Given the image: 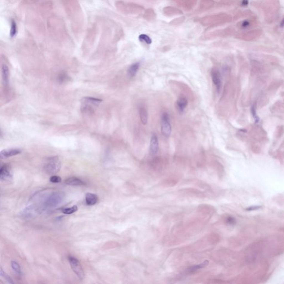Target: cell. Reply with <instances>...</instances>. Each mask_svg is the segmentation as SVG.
I'll return each mask as SVG.
<instances>
[{"mask_svg": "<svg viewBox=\"0 0 284 284\" xmlns=\"http://www.w3.org/2000/svg\"><path fill=\"white\" fill-rule=\"evenodd\" d=\"M65 198V194L61 191H55L48 196L43 203V209H50L59 206Z\"/></svg>", "mask_w": 284, "mask_h": 284, "instance_id": "1", "label": "cell"}, {"mask_svg": "<svg viewBox=\"0 0 284 284\" xmlns=\"http://www.w3.org/2000/svg\"><path fill=\"white\" fill-rule=\"evenodd\" d=\"M61 168V162L57 156L48 158L44 164V169L46 173L53 174L58 173Z\"/></svg>", "mask_w": 284, "mask_h": 284, "instance_id": "2", "label": "cell"}, {"mask_svg": "<svg viewBox=\"0 0 284 284\" xmlns=\"http://www.w3.org/2000/svg\"><path fill=\"white\" fill-rule=\"evenodd\" d=\"M68 260L70 264V268L78 279L80 280H83L85 278V273L82 265L78 259L74 257L69 256L68 257Z\"/></svg>", "mask_w": 284, "mask_h": 284, "instance_id": "3", "label": "cell"}, {"mask_svg": "<svg viewBox=\"0 0 284 284\" xmlns=\"http://www.w3.org/2000/svg\"><path fill=\"white\" fill-rule=\"evenodd\" d=\"M41 209L36 205H32L26 207L21 213V216L24 219L36 217L41 213Z\"/></svg>", "mask_w": 284, "mask_h": 284, "instance_id": "4", "label": "cell"}, {"mask_svg": "<svg viewBox=\"0 0 284 284\" xmlns=\"http://www.w3.org/2000/svg\"><path fill=\"white\" fill-rule=\"evenodd\" d=\"M161 131L164 136H169L171 132V127L169 117L167 113H164L161 119Z\"/></svg>", "mask_w": 284, "mask_h": 284, "instance_id": "5", "label": "cell"}, {"mask_svg": "<svg viewBox=\"0 0 284 284\" xmlns=\"http://www.w3.org/2000/svg\"><path fill=\"white\" fill-rule=\"evenodd\" d=\"M11 168L7 164L2 165L0 169V179L1 181L9 182L12 179Z\"/></svg>", "mask_w": 284, "mask_h": 284, "instance_id": "6", "label": "cell"}, {"mask_svg": "<svg viewBox=\"0 0 284 284\" xmlns=\"http://www.w3.org/2000/svg\"><path fill=\"white\" fill-rule=\"evenodd\" d=\"M102 101L100 99H97L92 98H85L82 102V109L85 111H88L89 110L93 109L94 108L97 106L99 102Z\"/></svg>", "mask_w": 284, "mask_h": 284, "instance_id": "7", "label": "cell"}, {"mask_svg": "<svg viewBox=\"0 0 284 284\" xmlns=\"http://www.w3.org/2000/svg\"><path fill=\"white\" fill-rule=\"evenodd\" d=\"M211 77L216 89L219 92L222 86V77L219 70L217 68L213 69L211 71Z\"/></svg>", "mask_w": 284, "mask_h": 284, "instance_id": "8", "label": "cell"}, {"mask_svg": "<svg viewBox=\"0 0 284 284\" xmlns=\"http://www.w3.org/2000/svg\"><path fill=\"white\" fill-rule=\"evenodd\" d=\"M21 150L18 148H12L8 149H4L0 153V156L1 159H6L11 157L13 156L18 155L21 153Z\"/></svg>", "mask_w": 284, "mask_h": 284, "instance_id": "9", "label": "cell"}, {"mask_svg": "<svg viewBox=\"0 0 284 284\" xmlns=\"http://www.w3.org/2000/svg\"><path fill=\"white\" fill-rule=\"evenodd\" d=\"M159 150V142L157 136L155 134L153 135L150 142L149 151L152 156H154L158 152Z\"/></svg>", "mask_w": 284, "mask_h": 284, "instance_id": "10", "label": "cell"}, {"mask_svg": "<svg viewBox=\"0 0 284 284\" xmlns=\"http://www.w3.org/2000/svg\"><path fill=\"white\" fill-rule=\"evenodd\" d=\"M65 183L71 186H83L85 185L86 183L81 179L77 177H70L65 180Z\"/></svg>", "mask_w": 284, "mask_h": 284, "instance_id": "11", "label": "cell"}, {"mask_svg": "<svg viewBox=\"0 0 284 284\" xmlns=\"http://www.w3.org/2000/svg\"><path fill=\"white\" fill-rule=\"evenodd\" d=\"M98 201L97 195L93 193H87L86 194V202L87 205L92 206L97 204Z\"/></svg>", "mask_w": 284, "mask_h": 284, "instance_id": "12", "label": "cell"}, {"mask_svg": "<svg viewBox=\"0 0 284 284\" xmlns=\"http://www.w3.org/2000/svg\"><path fill=\"white\" fill-rule=\"evenodd\" d=\"M188 104V99L184 97H180L179 98V99L177 100L176 102V105L179 109L180 111L183 112L184 110V109L186 108V107Z\"/></svg>", "mask_w": 284, "mask_h": 284, "instance_id": "13", "label": "cell"}, {"mask_svg": "<svg viewBox=\"0 0 284 284\" xmlns=\"http://www.w3.org/2000/svg\"><path fill=\"white\" fill-rule=\"evenodd\" d=\"M139 67H140V63L139 62L133 63L129 67L128 70V74L129 76V77H134L136 75L137 72L139 70Z\"/></svg>", "mask_w": 284, "mask_h": 284, "instance_id": "14", "label": "cell"}, {"mask_svg": "<svg viewBox=\"0 0 284 284\" xmlns=\"http://www.w3.org/2000/svg\"><path fill=\"white\" fill-rule=\"evenodd\" d=\"M139 116H140V120L142 123L143 125H146L148 122V112L147 109L144 107L140 108L139 110Z\"/></svg>", "mask_w": 284, "mask_h": 284, "instance_id": "15", "label": "cell"}, {"mask_svg": "<svg viewBox=\"0 0 284 284\" xmlns=\"http://www.w3.org/2000/svg\"><path fill=\"white\" fill-rule=\"evenodd\" d=\"M208 264H209V261H204L202 263L200 264L191 266V268H189L187 270V272H188V273H192V272H195V271H196L197 270H199V269H200V268H203L205 267V266H206L208 265Z\"/></svg>", "mask_w": 284, "mask_h": 284, "instance_id": "16", "label": "cell"}, {"mask_svg": "<svg viewBox=\"0 0 284 284\" xmlns=\"http://www.w3.org/2000/svg\"><path fill=\"white\" fill-rule=\"evenodd\" d=\"M2 78L5 85H7L8 81L9 78V70L8 67L6 65H3L2 68Z\"/></svg>", "mask_w": 284, "mask_h": 284, "instance_id": "17", "label": "cell"}, {"mask_svg": "<svg viewBox=\"0 0 284 284\" xmlns=\"http://www.w3.org/2000/svg\"><path fill=\"white\" fill-rule=\"evenodd\" d=\"M78 210V206L77 205H74L72 207L70 208H64L62 210L63 213L64 214L70 215V214H73L75 212H76Z\"/></svg>", "mask_w": 284, "mask_h": 284, "instance_id": "18", "label": "cell"}, {"mask_svg": "<svg viewBox=\"0 0 284 284\" xmlns=\"http://www.w3.org/2000/svg\"><path fill=\"white\" fill-rule=\"evenodd\" d=\"M11 266L13 271L16 272V274L20 276L21 275V269L20 265L19 264L15 261H11Z\"/></svg>", "mask_w": 284, "mask_h": 284, "instance_id": "19", "label": "cell"}, {"mask_svg": "<svg viewBox=\"0 0 284 284\" xmlns=\"http://www.w3.org/2000/svg\"><path fill=\"white\" fill-rule=\"evenodd\" d=\"M0 275L4 279V280L7 281V282L9 284H14V282L13 281L12 279L10 277V276H9V275H8L6 272H4L2 268H0Z\"/></svg>", "mask_w": 284, "mask_h": 284, "instance_id": "20", "label": "cell"}, {"mask_svg": "<svg viewBox=\"0 0 284 284\" xmlns=\"http://www.w3.org/2000/svg\"><path fill=\"white\" fill-rule=\"evenodd\" d=\"M139 39L140 41L144 42L147 43L148 44L152 43L151 39L148 36L146 35H144V34L140 35L139 37Z\"/></svg>", "mask_w": 284, "mask_h": 284, "instance_id": "21", "label": "cell"}, {"mask_svg": "<svg viewBox=\"0 0 284 284\" xmlns=\"http://www.w3.org/2000/svg\"><path fill=\"white\" fill-rule=\"evenodd\" d=\"M16 32H17V26H16V23L14 21H12L11 32H10L11 37H14L16 35Z\"/></svg>", "mask_w": 284, "mask_h": 284, "instance_id": "22", "label": "cell"}, {"mask_svg": "<svg viewBox=\"0 0 284 284\" xmlns=\"http://www.w3.org/2000/svg\"><path fill=\"white\" fill-rule=\"evenodd\" d=\"M50 180L51 182V183H60L62 180L61 179V178L59 176H57V175H53L52 176L50 179Z\"/></svg>", "mask_w": 284, "mask_h": 284, "instance_id": "23", "label": "cell"}, {"mask_svg": "<svg viewBox=\"0 0 284 284\" xmlns=\"http://www.w3.org/2000/svg\"><path fill=\"white\" fill-rule=\"evenodd\" d=\"M252 113H253V117H254V118H255L257 121H258V118L257 117L256 111H255V109L254 108V107H253V108H252Z\"/></svg>", "mask_w": 284, "mask_h": 284, "instance_id": "24", "label": "cell"}, {"mask_svg": "<svg viewBox=\"0 0 284 284\" xmlns=\"http://www.w3.org/2000/svg\"><path fill=\"white\" fill-rule=\"evenodd\" d=\"M260 206H253V207H250V208H248L246 209V210H249V211H250V210H257L259 208H260Z\"/></svg>", "mask_w": 284, "mask_h": 284, "instance_id": "25", "label": "cell"}, {"mask_svg": "<svg viewBox=\"0 0 284 284\" xmlns=\"http://www.w3.org/2000/svg\"><path fill=\"white\" fill-rule=\"evenodd\" d=\"M226 222H227L229 223V224H232L234 223L235 220H234V219L233 218H228V219H227V221H226Z\"/></svg>", "mask_w": 284, "mask_h": 284, "instance_id": "26", "label": "cell"}, {"mask_svg": "<svg viewBox=\"0 0 284 284\" xmlns=\"http://www.w3.org/2000/svg\"><path fill=\"white\" fill-rule=\"evenodd\" d=\"M249 22H246V21H245V22H244L242 23V26L243 27H248V26H249Z\"/></svg>", "mask_w": 284, "mask_h": 284, "instance_id": "27", "label": "cell"}, {"mask_svg": "<svg viewBox=\"0 0 284 284\" xmlns=\"http://www.w3.org/2000/svg\"><path fill=\"white\" fill-rule=\"evenodd\" d=\"M248 4V0H242V4L243 6H246Z\"/></svg>", "mask_w": 284, "mask_h": 284, "instance_id": "28", "label": "cell"}, {"mask_svg": "<svg viewBox=\"0 0 284 284\" xmlns=\"http://www.w3.org/2000/svg\"><path fill=\"white\" fill-rule=\"evenodd\" d=\"M280 26H281V27H283V26H284V19H283V21H281V24H280Z\"/></svg>", "mask_w": 284, "mask_h": 284, "instance_id": "29", "label": "cell"}]
</instances>
